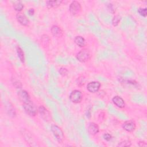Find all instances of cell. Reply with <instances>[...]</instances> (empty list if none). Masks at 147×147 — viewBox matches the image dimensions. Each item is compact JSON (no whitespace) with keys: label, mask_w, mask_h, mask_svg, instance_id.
Returning a JSON list of instances; mask_svg holds the SVG:
<instances>
[{"label":"cell","mask_w":147,"mask_h":147,"mask_svg":"<svg viewBox=\"0 0 147 147\" xmlns=\"http://www.w3.org/2000/svg\"><path fill=\"white\" fill-rule=\"evenodd\" d=\"M140 142H141V144H139L138 145L139 146H146V143L144 142V141H140Z\"/></svg>","instance_id":"28"},{"label":"cell","mask_w":147,"mask_h":147,"mask_svg":"<svg viewBox=\"0 0 147 147\" xmlns=\"http://www.w3.org/2000/svg\"><path fill=\"white\" fill-rule=\"evenodd\" d=\"M114 105H115L117 107L119 108H123L125 106V103L124 100L119 96H115L112 99Z\"/></svg>","instance_id":"14"},{"label":"cell","mask_w":147,"mask_h":147,"mask_svg":"<svg viewBox=\"0 0 147 147\" xmlns=\"http://www.w3.org/2000/svg\"><path fill=\"white\" fill-rule=\"evenodd\" d=\"M100 87V84L98 82H91L87 84V90L91 92L95 93L96 92Z\"/></svg>","instance_id":"8"},{"label":"cell","mask_w":147,"mask_h":147,"mask_svg":"<svg viewBox=\"0 0 147 147\" xmlns=\"http://www.w3.org/2000/svg\"><path fill=\"white\" fill-rule=\"evenodd\" d=\"M51 131H52L56 140L59 143H61L64 141V135L63 130L60 127L56 125H52L51 126Z\"/></svg>","instance_id":"1"},{"label":"cell","mask_w":147,"mask_h":147,"mask_svg":"<svg viewBox=\"0 0 147 147\" xmlns=\"http://www.w3.org/2000/svg\"><path fill=\"white\" fill-rule=\"evenodd\" d=\"M62 2V1H48L46 2L47 6L49 8L57 7L61 5Z\"/></svg>","instance_id":"17"},{"label":"cell","mask_w":147,"mask_h":147,"mask_svg":"<svg viewBox=\"0 0 147 147\" xmlns=\"http://www.w3.org/2000/svg\"><path fill=\"white\" fill-rule=\"evenodd\" d=\"M23 107L26 113L30 116H35L37 114V110L35 105L31 102H29L23 104Z\"/></svg>","instance_id":"2"},{"label":"cell","mask_w":147,"mask_h":147,"mask_svg":"<svg viewBox=\"0 0 147 147\" xmlns=\"http://www.w3.org/2000/svg\"><path fill=\"white\" fill-rule=\"evenodd\" d=\"M74 41L75 44L79 47H83L85 45V40L83 37L80 36H78L75 37Z\"/></svg>","instance_id":"18"},{"label":"cell","mask_w":147,"mask_h":147,"mask_svg":"<svg viewBox=\"0 0 147 147\" xmlns=\"http://www.w3.org/2000/svg\"><path fill=\"white\" fill-rule=\"evenodd\" d=\"M16 18L17 21L24 26H26L29 24V20L27 18V17L22 13H18L16 15Z\"/></svg>","instance_id":"11"},{"label":"cell","mask_w":147,"mask_h":147,"mask_svg":"<svg viewBox=\"0 0 147 147\" xmlns=\"http://www.w3.org/2000/svg\"><path fill=\"white\" fill-rule=\"evenodd\" d=\"M51 33L53 36L60 38L63 35V32L62 29L57 25H53L51 28Z\"/></svg>","instance_id":"12"},{"label":"cell","mask_w":147,"mask_h":147,"mask_svg":"<svg viewBox=\"0 0 147 147\" xmlns=\"http://www.w3.org/2000/svg\"><path fill=\"white\" fill-rule=\"evenodd\" d=\"M28 13L30 16H33L34 13V10L33 9H29L28 10Z\"/></svg>","instance_id":"27"},{"label":"cell","mask_w":147,"mask_h":147,"mask_svg":"<svg viewBox=\"0 0 147 147\" xmlns=\"http://www.w3.org/2000/svg\"><path fill=\"white\" fill-rule=\"evenodd\" d=\"M59 73L61 75L64 76H66L68 74V70L65 68H60V69H59Z\"/></svg>","instance_id":"25"},{"label":"cell","mask_w":147,"mask_h":147,"mask_svg":"<svg viewBox=\"0 0 147 147\" xmlns=\"http://www.w3.org/2000/svg\"><path fill=\"white\" fill-rule=\"evenodd\" d=\"M120 21H121V17L119 16H118V15L115 16L113 17V20H112V24H113V25L114 26H117L119 24Z\"/></svg>","instance_id":"22"},{"label":"cell","mask_w":147,"mask_h":147,"mask_svg":"<svg viewBox=\"0 0 147 147\" xmlns=\"http://www.w3.org/2000/svg\"><path fill=\"white\" fill-rule=\"evenodd\" d=\"M69 10L70 13L72 15L75 16L76 14H78L81 11V10H82L81 5L79 2L74 1L71 3L69 5Z\"/></svg>","instance_id":"5"},{"label":"cell","mask_w":147,"mask_h":147,"mask_svg":"<svg viewBox=\"0 0 147 147\" xmlns=\"http://www.w3.org/2000/svg\"><path fill=\"white\" fill-rule=\"evenodd\" d=\"M131 142L129 140H124L118 144V146H130Z\"/></svg>","instance_id":"24"},{"label":"cell","mask_w":147,"mask_h":147,"mask_svg":"<svg viewBox=\"0 0 147 147\" xmlns=\"http://www.w3.org/2000/svg\"><path fill=\"white\" fill-rule=\"evenodd\" d=\"M103 138H104L106 141H110V140L111 139V136L110 134H109V133H105V134H104L103 136Z\"/></svg>","instance_id":"26"},{"label":"cell","mask_w":147,"mask_h":147,"mask_svg":"<svg viewBox=\"0 0 147 147\" xmlns=\"http://www.w3.org/2000/svg\"><path fill=\"white\" fill-rule=\"evenodd\" d=\"M136 123L133 121H127L122 124V127L127 131L131 132L136 129Z\"/></svg>","instance_id":"9"},{"label":"cell","mask_w":147,"mask_h":147,"mask_svg":"<svg viewBox=\"0 0 147 147\" xmlns=\"http://www.w3.org/2000/svg\"><path fill=\"white\" fill-rule=\"evenodd\" d=\"M41 43L42 44V45L46 48L47 47H48V45H49L50 43V38L47 35V34H43L41 36Z\"/></svg>","instance_id":"16"},{"label":"cell","mask_w":147,"mask_h":147,"mask_svg":"<svg viewBox=\"0 0 147 147\" xmlns=\"http://www.w3.org/2000/svg\"><path fill=\"white\" fill-rule=\"evenodd\" d=\"M137 11L140 14V15H141L142 17H145L147 15V9L146 7H145V8L140 7L138 9Z\"/></svg>","instance_id":"23"},{"label":"cell","mask_w":147,"mask_h":147,"mask_svg":"<svg viewBox=\"0 0 147 147\" xmlns=\"http://www.w3.org/2000/svg\"><path fill=\"white\" fill-rule=\"evenodd\" d=\"M17 95H18V99L23 103H28V102L31 101L30 98V96H29L28 92L24 90H21L18 91Z\"/></svg>","instance_id":"7"},{"label":"cell","mask_w":147,"mask_h":147,"mask_svg":"<svg viewBox=\"0 0 147 147\" xmlns=\"http://www.w3.org/2000/svg\"><path fill=\"white\" fill-rule=\"evenodd\" d=\"M23 135L24 139L26 141L27 143H28L31 146H37V144H36L34 141V139L32 137V135L29 133L28 131H26V132L23 131Z\"/></svg>","instance_id":"10"},{"label":"cell","mask_w":147,"mask_h":147,"mask_svg":"<svg viewBox=\"0 0 147 147\" xmlns=\"http://www.w3.org/2000/svg\"><path fill=\"white\" fill-rule=\"evenodd\" d=\"M24 7V5L20 1H17L13 4V7L14 10L17 11H21L23 9Z\"/></svg>","instance_id":"20"},{"label":"cell","mask_w":147,"mask_h":147,"mask_svg":"<svg viewBox=\"0 0 147 147\" xmlns=\"http://www.w3.org/2000/svg\"><path fill=\"white\" fill-rule=\"evenodd\" d=\"M11 82L13 85L17 88H20L22 87V84L16 78H12L11 79Z\"/></svg>","instance_id":"21"},{"label":"cell","mask_w":147,"mask_h":147,"mask_svg":"<svg viewBox=\"0 0 147 147\" xmlns=\"http://www.w3.org/2000/svg\"><path fill=\"white\" fill-rule=\"evenodd\" d=\"M83 98L82 93L78 90H74L71 92L69 95V99L70 100L75 103H80Z\"/></svg>","instance_id":"4"},{"label":"cell","mask_w":147,"mask_h":147,"mask_svg":"<svg viewBox=\"0 0 147 147\" xmlns=\"http://www.w3.org/2000/svg\"><path fill=\"white\" fill-rule=\"evenodd\" d=\"M17 55L19 57V59H20V61L22 63H24L25 61V57H24V52L22 51V49L20 47L17 46Z\"/></svg>","instance_id":"19"},{"label":"cell","mask_w":147,"mask_h":147,"mask_svg":"<svg viewBox=\"0 0 147 147\" xmlns=\"http://www.w3.org/2000/svg\"><path fill=\"white\" fill-rule=\"evenodd\" d=\"M90 58V53L87 49H83L76 55V59L81 63L87 61Z\"/></svg>","instance_id":"3"},{"label":"cell","mask_w":147,"mask_h":147,"mask_svg":"<svg viewBox=\"0 0 147 147\" xmlns=\"http://www.w3.org/2000/svg\"><path fill=\"white\" fill-rule=\"evenodd\" d=\"M38 111L41 117L45 121H49L51 120V115L49 111L43 106H40L38 108Z\"/></svg>","instance_id":"6"},{"label":"cell","mask_w":147,"mask_h":147,"mask_svg":"<svg viewBox=\"0 0 147 147\" xmlns=\"http://www.w3.org/2000/svg\"><path fill=\"white\" fill-rule=\"evenodd\" d=\"M99 126L94 122H91L88 126V132L91 135H95L99 132Z\"/></svg>","instance_id":"13"},{"label":"cell","mask_w":147,"mask_h":147,"mask_svg":"<svg viewBox=\"0 0 147 147\" xmlns=\"http://www.w3.org/2000/svg\"><path fill=\"white\" fill-rule=\"evenodd\" d=\"M6 110L7 114L11 117H14L16 115V109L13 107V105L10 103H7L6 105Z\"/></svg>","instance_id":"15"}]
</instances>
